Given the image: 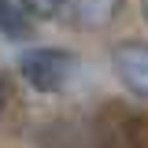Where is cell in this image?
<instances>
[{
  "label": "cell",
  "instance_id": "obj_2",
  "mask_svg": "<svg viewBox=\"0 0 148 148\" xmlns=\"http://www.w3.org/2000/svg\"><path fill=\"white\" fill-rule=\"evenodd\" d=\"M115 78L133 96H148V41H122L111 48Z\"/></svg>",
  "mask_w": 148,
  "mask_h": 148
},
{
  "label": "cell",
  "instance_id": "obj_6",
  "mask_svg": "<svg viewBox=\"0 0 148 148\" xmlns=\"http://www.w3.org/2000/svg\"><path fill=\"white\" fill-rule=\"evenodd\" d=\"M4 104H8V89H4V82H0V111H4Z\"/></svg>",
  "mask_w": 148,
  "mask_h": 148
},
{
  "label": "cell",
  "instance_id": "obj_1",
  "mask_svg": "<svg viewBox=\"0 0 148 148\" xmlns=\"http://www.w3.org/2000/svg\"><path fill=\"white\" fill-rule=\"evenodd\" d=\"M78 71V56L67 48H30L18 56V74L37 92H59Z\"/></svg>",
  "mask_w": 148,
  "mask_h": 148
},
{
  "label": "cell",
  "instance_id": "obj_5",
  "mask_svg": "<svg viewBox=\"0 0 148 148\" xmlns=\"http://www.w3.org/2000/svg\"><path fill=\"white\" fill-rule=\"evenodd\" d=\"M59 4H63V0H22V8H26L30 15H52Z\"/></svg>",
  "mask_w": 148,
  "mask_h": 148
},
{
  "label": "cell",
  "instance_id": "obj_3",
  "mask_svg": "<svg viewBox=\"0 0 148 148\" xmlns=\"http://www.w3.org/2000/svg\"><path fill=\"white\" fill-rule=\"evenodd\" d=\"M0 34L4 37H26L30 34V11L22 4L0 0Z\"/></svg>",
  "mask_w": 148,
  "mask_h": 148
},
{
  "label": "cell",
  "instance_id": "obj_4",
  "mask_svg": "<svg viewBox=\"0 0 148 148\" xmlns=\"http://www.w3.org/2000/svg\"><path fill=\"white\" fill-rule=\"evenodd\" d=\"M115 11H119V0H74V15L82 22H89V26L108 22Z\"/></svg>",
  "mask_w": 148,
  "mask_h": 148
},
{
  "label": "cell",
  "instance_id": "obj_7",
  "mask_svg": "<svg viewBox=\"0 0 148 148\" xmlns=\"http://www.w3.org/2000/svg\"><path fill=\"white\" fill-rule=\"evenodd\" d=\"M145 11H148V8H145Z\"/></svg>",
  "mask_w": 148,
  "mask_h": 148
}]
</instances>
